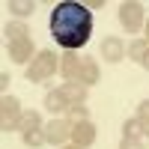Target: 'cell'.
<instances>
[{
  "label": "cell",
  "instance_id": "obj_1",
  "mask_svg": "<svg viewBox=\"0 0 149 149\" xmlns=\"http://www.w3.org/2000/svg\"><path fill=\"white\" fill-rule=\"evenodd\" d=\"M51 36L60 48L66 51H78L90 42L93 36V15L84 3H74V0H66V3L54 6L51 12Z\"/></svg>",
  "mask_w": 149,
  "mask_h": 149
},
{
  "label": "cell",
  "instance_id": "obj_2",
  "mask_svg": "<svg viewBox=\"0 0 149 149\" xmlns=\"http://www.w3.org/2000/svg\"><path fill=\"white\" fill-rule=\"evenodd\" d=\"M57 69H60L57 54H54V51H39V54L33 57L30 69H27V81H30V84H42V81H48V78H54Z\"/></svg>",
  "mask_w": 149,
  "mask_h": 149
},
{
  "label": "cell",
  "instance_id": "obj_3",
  "mask_svg": "<svg viewBox=\"0 0 149 149\" xmlns=\"http://www.w3.org/2000/svg\"><path fill=\"white\" fill-rule=\"evenodd\" d=\"M21 116H24L21 102L15 95H3V104H0V125H3V131H18Z\"/></svg>",
  "mask_w": 149,
  "mask_h": 149
},
{
  "label": "cell",
  "instance_id": "obj_4",
  "mask_svg": "<svg viewBox=\"0 0 149 149\" xmlns=\"http://www.w3.org/2000/svg\"><path fill=\"white\" fill-rule=\"evenodd\" d=\"M119 24L125 33H137L143 30V3H137V0H128V3L119 6Z\"/></svg>",
  "mask_w": 149,
  "mask_h": 149
},
{
  "label": "cell",
  "instance_id": "obj_5",
  "mask_svg": "<svg viewBox=\"0 0 149 149\" xmlns=\"http://www.w3.org/2000/svg\"><path fill=\"white\" fill-rule=\"evenodd\" d=\"M72 125H74V122H69L66 116L51 119V122L42 128V131H45V140H48V143H54V146H63V143L72 137Z\"/></svg>",
  "mask_w": 149,
  "mask_h": 149
},
{
  "label": "cell",
  "instance_id": "obj_6",
  "mask_svg": "<svg viewBox=\"0 0 149 149\" xmlns=\"http://www.w3.org/2000/svg\"><path fill=\"white\" fill-rule=\"evenodd\" d=\"M98 54H102L104 63H119V60L125 57V42H122L119 36H107V39H102Z\"/></svg>",
  "mask_w": 149,
  "mask_h": 149
},
{
  "label": "cell",
  "instance_id": "obj_7",
  "mask_svg": "<svg viewBox=\"0 0 149 149\" xmlns=\"http://www.w3.org/2000/svg\"><path fill=\"white\" fill-rule=\"evenodd\" d=\"M72 143L81 146V149H86V146L95 143V125H93L90 119H81V122L72 125Z\"/></svg>",
  "mask_w": 149,
  "mask_h": 149
},
{
  "label": "cell",
  "instance_id": "obj_8",
  "mask_svg": "<svg viewBox=\"0 0 149 149\" xmlns=\"http://www.w3.org/2000/svg\"><path fill=\"white\" fill-rule=\"evenodd\" d=\"M9 60L12 63H33V39L30 36L9 42Z\"/></svg>",
  "mask_w": 149,
  "mask_h": 149
},
{
  "label": "cell",
  "instance_id": "obj_9",
  "mask_svg": "<svg viewBox=\"0 0 149 149\" xmlns=\"http://www.w3.org/2000/svg\"><path fill=\"white\" fill-rule=\"evenodd\" d=\"M81 63H84V57H78V54H66L63 60H60V72H63L66 84H78V74H81Z\"/></svg>",
  "mask_w": 149,
  "mask_h": 149
},
{
  "label": "cell",
  "instance_id": "obj_10",
  "mask_svg": "<svg viewBox=\"0 0 149 149\" xmlns=\"http://www.w3.org/2000/svg\"><path fill=\"white\" fill-rule=\"evenodd\" d=\"M45 107L51 110V113H66V110L72 107V102L63 95V90L57 86V90H48L45 93Z\"/></svg>",
  "mask_w": 149,
  "mask_h": 149
},
{
  "label": "cell",
  "instance_id": "obj_11",
  "mask_svg": "<svg viewBox=\"0 0 149 149\" xmlns=\"http://www.w3.org/2000/svg\"><path fill=\"white\" fill-rule=\"evenodd\" d=\"M98 81V63L93 57H84V63H81V74H78V84L84 86H93Z\"/></svg>",
  "mask_w": 149,
  "mask_h": 149
},
{
  "label": "cell",
  "instance_id": "obj_12",
  "mask_svg": "<svg viewBox=\"0 0 149 149\" xmlns=\"http://www.w3.org/2000/svg\"><path fill=\"white\" fill-rule=\"evenodd\" d=\"M60 90H63V95L69 98L72 104H84V102H86V90H90V86H84V84H63Z\"/></svg>",
  "mask_w": 149,
  "mask_h": 149
},
{
  "label": "cell",
  "instance_id": "obj_13",
  "mask_svg": "<svg viewBox=\"0 0 149 149\" xmlns=\"http://www.w3.org/2000/svg\"><path fill=\"white\" fill-rule=\"evenodd\" d=\"M39 128H45V125H42V113H39V110H30V113H24V116H21V125H18L21 134H30V131H39Z\"/></svg>",
  "mask_w": 149,
  "mask_h": 149
},
{
  "label": "cell",
  "instance_id": "obj_14",
  "mask_svg": "<svg viewBox=\"0 0 149 149\" xmlns=\"http://www.w3.org/2000/svg\"><path fill=\"white\" fill-rule=\"evenodd\" d=\"M122 137H131V140H143L146 137V131H143V125H140L137 116L125 119V125H122Z\"/></svg>",
  "mask_w": 149,
  "mask_h": 149
},
{
  "label": "cell",
  "instance_id": "obj_15",
  "mask_svg": "<svg viewBox=\"0 0 149 149\" xmlns=\"http://www.w3.org/2000/svg\"><path fill=\"white\" fill-rule=\"evenodd\" d=\"M146 51H149V42H146V39H137V42H131V45L125 48V57L134 60V63H143Z\"/></svg>",
  "mask_w": 149,
  "mask_h": 149
},
{
  "label": "cell",
  "instance_id": "obj_16",
  "mask_svg": "<svg viewBox=\"0 0 149 149\" xmlns=\"http://www.w3.org/2000/svg\"><path fill=\"white\" fill-rule=\"evenodd\" d=\"M9 12H12V15H18V18L33 15V12H36V3H30V0H12V3H9Z\"/></svg>",
  "mask_w": 149,
  "mask_h": 149
},
{
  "label": "cell",
  "instance_id": "obj_17",
  "mask_svg": "<svg viewBox=\"0 0 149 149\" xmlns=\"http://www.w3.org/2000/svg\"><path fill=\"white\" fill-rule=\"evenodd\" d=\"M24 36H27V27H24L21 21H9V24H6V39H9V42L24 39Z\"/></svg>",
  "mask_w": 149,
  "mask_h": 149
},
{
  "label": "cell",
  "instance_id": "obj_18",
  "mask_svg": "<svg viewBox=\"0 0 149 149\" xmlns=\"http://www.w3.org/2000/svg\"><path fill=\"white\" fill-rule=\"evenodd\" d=\"M66 119H69V122H74V119H78V122H81V119H90L86 104H72V107L66 110Z\"/></svg>",
  "mask_w": 149,
  "mask_h": 149
},
{
  "label": "cell",
  "instance_id": "obj_19",
  "mask_svg": "<svg viewBox=\"0 0 149 149\" xmlns=\"http://www.w3.org/2000/svg\"><path fill=\"white\" fill-rule=\"evenodd\" d=\"M21 137H24V143H27L30 149H36V146L48 143V140H45V131H42V128H39V131H30V134H21Z\"/></svg>",
  "mask_w": 149,
  "mask_h": 149
},
{
  "label": "cell",
  "instance_id": "obj_20",
  "mask_svg": "<svg viewBox=\"0 0 149 149\" xmlns=\"http://www.w3.org/2000/svg\"><path fill=\"white\" fill-rule=\"evenodd\" d=\"M134 116L140 119V125H143V131L149 134V98H146V102H140V104H137V113H134Z\"/></svg>",
  "mask_w": 149,
  "mask_h": 149
},
{
  "label": "cell",
  "instance_id": "obj_21",
  "mask_svg": "<svg viewBox=\"0 0 149 149\" xmlns=\"http://www.w3.org/2000/svg\"><path fill=\"white\" fill-rule=\"evenodd\" d=\"M119 149H143V140H131V137H122Z\"/></svg>",
  "mask_w": 149,
  "mask_h": 149
},
{
  "label": "cell",
  "instance_id": "obj_22",
  "mask_svg": "<svg viewBox=\"0 0 149 149\" xmlns=\"http://www.w3.org/2000/svg\"><path fill=\"white\" fill-rule=\"evenodd\" d=\"M9 84H12L9 72H3V74H0V90H3V95H6V90H9Z\"/></svg>",
  "mask_w": 149,
  "mask_h": 149
},
{
  "label": "cell",
  "instance_id": "obj_23",
  "mask_svg": "<svg viewBox=\"0 0 149 149\" xmlns=\"http://www.w3.org/2000/svg\"><path fill=\"white\" fill-rule=\"evenodd\" d=\"M84 6H86V9H102L104 3H102V0H90V3H84Z\"/></svg>",
  "mask_w": 149,
  "mask_h": 149
},
{
  "label": "cell",
  "instance_id": "obj_24",
  "mask_svg": "<svg viewBox=\"0 0 149 149\" xmlns=\"http://www.w3.org/2000/svg\"><path fill=\"white\" fill-rule=\"evenodd\" d=\"M143 69H149V51H146V57H143V63H140Z\"/></svg>",
  "mask_w": 149,
  "mask_h": 149
},
{
  "label": "cell",
  "instance_id": "obj_25",
  "mask_svg": "<svg viewBox=\"0 0 149 149\" xmlns=\"http://www.w3.org/2000/svg\"><path fill=\"white\" fill-rule=\"evenodd\" d=\"M63 149H81V146H74V143H72V146H63Z\"/></svg>",
  "mask_w": 149,
  "mask_h": 149
},
{
  "label": "cell",
  "instance_id": "obj_26",
  "mask_svg": "<svg viewBox=\"0 0 149 149\" xmlns=\"http://www.w3.org/2000/svg\"><path fill=\"white\" fill-rule=\"evenodd\" d=\"M146 42H149V24H146Z\"/></svg>",
  "mask_w": 149,
  "mask_h": 149
}]
</instances>
